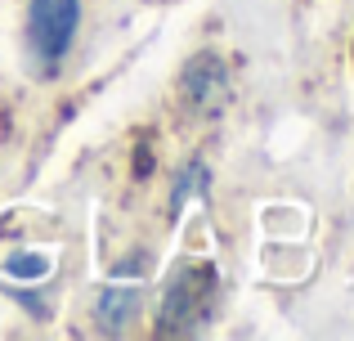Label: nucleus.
Masks as SVG:
<instances>
[{"label": "nucleus", "mask_w": 354, "mask_h": 341, "mask_svg": "<svg viewBox=\"0 0 354 341\" xmlns=\"http://www.w3.org/2000/svg\"><path fill=\"white\" fill-rule=\"evenodd\" d=\"M211 292H216V270L207 261H180L162 292V333H198L207 324Z\"/></svg>", "instance_id": "nucleus-1"}, {"label": "nucleus", "mask_w": 354, "mask_h": 341, "mask_svg": "<svg viewBox=\"0 0 354 341\" xmlns=\"http://www.w3.org/2000/svg\"><path fill=\"white\" fill-rule=\"evenodd\" d=\"M180 90L193 108H220L229 99V68L216 50H202L184 63V77H180Z\"/></svg>", "instance_id": "nucleus-3"}, {"label": "nucleus", "mask_w": 354, "mask_h": 341, "mask_svg": "<svg viewBox=\"0 0 354 341\" xmlns=\"http://www.w3.org/2000/svg\"><path fill=\"white\" fill-rule=\"evenodd\" d=\"M207 189H211V175H207V167H202L198 158L189 162L180 175H175V189H171V216H180V207L189 198H207Z\"/></svg>", "instance_id": "nucleus-5"}, {"label": "nucleus", "mask_w": 354, "mask_h": 341, "mask_svg": "<svg viewBox=\"0 0 354 341\" xmlns=\"http://www.w3.org/2000/svg\"><path fill=\"white\" fill-rule=\"evenodd\" d=\"M81 27V0H32L27 5V45L41 68H59L68 59Z\"/></svg>", "instance_id": "nucleus-2"}, {"label": "nucleus", "mask_w": 354, "mask_h": 341, "mask_svg": "<svg viewBox=\"0 0 354 341\" xmlns=\"http://www.w3.org/2000/svg\"><path fill=\"white\" fill-rule=\"evenodd\" d=\"M135 315H139V283H135V288H126V283H108V288L99 292V306H95L99 333H108V337L126 333Z\"/></svg>", "instance_id": "nucleus-4"}, {"label": "nucleus", "mask_w": 354, "mask_h": 341, "mask_svg": "<svg viewBox=\"0 0 354 341\" xmlns=\"http://www.w3.org/2000/svg\"><path fill=\"white\" fill-rule=\"evenodd\" d=\"M5 270L9 274H27V279H41V274L50 270V256H32V261H27V256H9Z\"/></svg>", "instance_id": "nucleus-6"}]
</instances>
